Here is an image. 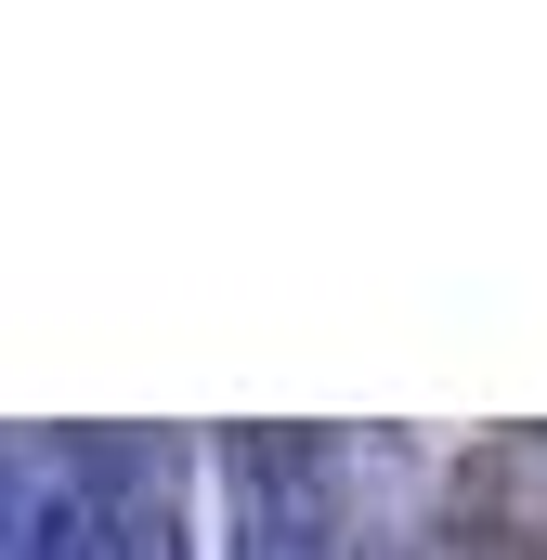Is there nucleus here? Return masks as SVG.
<instances>
[{
    "mask_svg": "<svg viewBox=\"0 0 547 560\" xmlns=\"http://www.w3.org/2000/svg\"><path fill=\"white\" fill-rule=\"evenodd\" d=\"M0 560H131V548H118V509H105L92 443L0 430Z\"/></svg>",
    "mask_w": 547,
    "mask_h": 560,
    "instance_id": "1",
    "label": "nucleus"
}]
</instances>
